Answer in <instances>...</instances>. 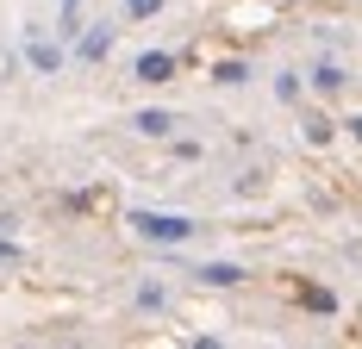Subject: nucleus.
Masks as SVG:
<instances>
[{"instance_id": "nucleus-1", "label": "nucleus", "mask_w": 362, "mask_h": 349, "mask_svg": "<svg viewBox=\"0 0 362 349\" xmlns=\"http://www.w3.org/2000/svg\"><path fill=\"white\" fill-rule=\"evenodd\" d=\"M132 225H138V231H144L150 244H181V237H187V231H194V218H181V212H138V218H132Z\"/></svg>"}, {"instance_id": "nucleus-2", "label": "nucleus", "mask_w": 362, "mask_h": 349, "mask_svg": "<svg viewBox=\"0 0 362 349\" xmlns=\"http://www.w3.org/2000/svg\"><path fill=\"white\" fill-rule=\"evenodd\" d=\"M132 75H138V81H169V75H175V57H169V50H144Z\"/></svg>"}, {"instance_id": "nucleus-3", "label": "nucleus", "mask_w": 362, "mask_h": 349, "mask_svg": "<svg viewBox=\"0 0 362 349\" xmlns=\"http://www.w3.org/2000/svg\"><path fill=\"white\" fill-rule=\"evenodd\" d=\"M107 50H112V32H107V25H94V32L81 37V57H88V63H100Z\"/></svg>"}, {"instance_id": "nucleus-4", "label": "nucleus", "mask_w": 362, "mask_h": 349, "mask_svg": "<svg viewBox=\"0 0 362 349\" xmlns=\"http://www.w3.org/2000/svg\"><path fill=\"white\" fill-rule=\"evenodd\" d=\"M200 280H213V287H231V280H244V275H238L231 262H206V268H200Z\"/></svg>"}, {"instance_id": "nucleus-5", "label": "nucleus", "mask_w": 362, "mask_h": 349, "mask_svg": "<svg viewBox=\"0 0 362 349\" xmlns=\"http://www.w3.org/2000/svg\"><path fill=\"white\" fill-rule=\"evenodd\" d=\"M132 125H138V131H150V138H163V131H169V125H175V119H169V112H138V119H132Z\"/></svg>"}, {"instance_id": "nucleus-6", "label": "nucleus", "mask_w": 362, "mask_h": 349, "mask_svg": "<svg viewBox=\"0 0 362 349\" xmlns=\"http://www.w3.org/2000/svg\"><path fill=\"white\" fill-rule=\"evenodd\" d=\"M32 63L37 69H57V44H32Z\"/></svg>"}, {"instance_id": "nucleus-7", "label": "nucleus", "mask_w": 362, "mask_h": 349, "mask_svg": "<svg viewBox=\"0 0 362 349\" xmlns=\"http://www.w3.org/2000/svg\"><path fill=\"white\" fill-rule=\"evenodd\" d=\"M156 6H163V0H132V19H150Z\"/></svg>"}, {"instance_id": "nucleus-8", "label": "nucleus", "mask_w": 362, "mask_h": 349, "mask_svg": "<svg viewBox=\"0 0 362 349\" xmlns=\"http://www.w3.org/2000/svg\"><path fill=\"white\" fill-rule=\"evenodd\" d=\"M350 125H356V138H362V119H350Z\"/></svg>"}]
</instances>
